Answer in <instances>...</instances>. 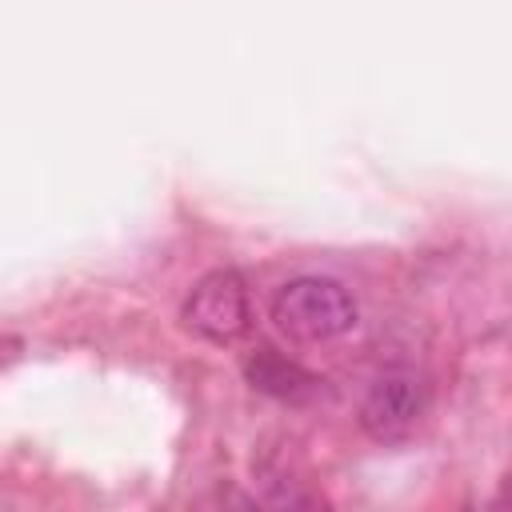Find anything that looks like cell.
Instances as JSON below:
<instances>
[{
  "label": "cell",
  "instance_id": "obj_1",
  "mask_svg": "<svg viewBox=\"0 0 512 512\" xmlns=\"http://www.w3.org/2000/svg\"><path fill=\"white\" fill-rule=\"evenodd\" d=\"M356 300L352 292L332 276H296L272 296V324L288 340L320 344L336 340L356 324Z\"/></svg>",
  "mask_w": 512,
  "mask_h": 512
},
{
  "label": "cell",
  "instance_id": "obj_2",
  "mask_svg": "<svg viewBox=\"0 0 512 512\" xmlns=\"http://www.w3.org/2000/svg\"><path fill=\"white\" fill-rule=\"evenodd\" d=\"M180 320L212 344H232L236 336H244L248 332V284H244V276L236 268L204 272L192 284V292L180 308Z\"/></svg>",
  "mask_w": 512,
  "mask_h": 512
},
{
  "label": "cell",
  "instance_id": "obj_3",
  "mask_svg": "<svg viewBox=\"0 0 512 512\" xmlns=\"http://www.w3.org/2000/svg\"><path fill=\"white\" fill-rule=\"evenodd\" d=\"M424 408H428V380L416 368H384L360 400V428L372 440H400L416 428Z\"/></svg>",
  "mask_w": 512,
  "mask_h": 512
},
{
  "label": "cell",
  "instance_id": "obj_4",
  "mask_svg": "<svg viewBox=\"0 0 512 512\" xmlns=\"http://www.w3.org/2000/svg\"><path fill=\"white\" fill-rule=\"evenodd\" d=\"M244 380L256 388V392H264V396H272V400H308L316 388H320V380L304 368V364H296V360H288L284 352H276V348H256V352H248L244 356Z\"/></svg>",
  "mask_w": 512,
  "mask_h": 512
}]
</instances>
